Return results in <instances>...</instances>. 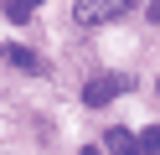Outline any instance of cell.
<instances>
[{
  "instance_id": "6",
  "label": "cell",
  "mask_w": 160,
  "mask_h": 155,
  "mask_svg": "<svg viewBox=\"0 0 160 155\" xmlns=\"http://www.w3.org/2000/svg\"><path fill=\"white\" fill-rule=\"evenodd\" d=\"M139 150H145V155H160V124H150V129L139 134Z\"/></svg>"
},
{
  "instance_id": "1",
  "label": "cell",
  "mask_w": 160,
  "mask_h": 155,
  "mask_svg": "<svg viewBox=\"0 0 160 155\" xmlns=\"http://www.w3.org/2000/svg\"><path fill=\"white\" fill-rule=\"evenodd\" d=\"M124 10H129V0H72L78 26H103V21H119Z\"/></svg>"
},
{
  "instance_id": "3",
  "label": "cell",
  "mask_w": 160,
  "mask_h": 155,
  "mask_svg": "<svg viewBox=\"0 0 160 155\" xmlns=\"http://www.w3.org/2000/svg\"><path fill=\"white\" fill-rule=\"evenodd\" d=\"M0 57L11 62V67H16V72H36V78H42V72H47V62H42V57H36V52H31V47H16V41H11V47H0Z\"/></svg>"
},
{
  "instance_id": "10",
  "label": "cell",
  "mask_w": 160,
  "mask_h": 155,
  "mask_svg": "<svg viewBox=\"0 0 160 155\" xmlns=\"http://www.w3.org/2000/svg\"><path fill=\"white\" fill-rule=\"evenodd\" d=\"M31 5H42V0H31Z\"/></svg>"
},
{
  "instance_id": "8",
  "label": "cell",
  "mask_w": 160,
  "mask_h": 155,
  "mask_svg": "<svg viewBox=\"0 0 160 155\" xmlns=\"http://www.w3.org/2000/svg\"><path fill=\"white\" fill-rule=\"evenodd\" d=\"M83 155H103V150H98V145H88V150H83Z\"/></svg>"
},
{
  "instance_id": "11",
  "label": "cell",
  "mask_w": 160,
  "mask_h": 155,
  "mask_svg": "<svg viewBox=\"0 0 160 155\" xmlns=\"http://www.w3.org/2000/svg\"><path fill=\"white\" fill-rule=\"evenodd\" d=\"M155 88H160V83H155Z\"/></svg>"
},
{
  "instance_id": "5",
  "label": "cell",
  "mask_w": 160,
  "mask_h": 155,
  "mask_svg": "<svg viewBox=\"0 0 160 155\" xmlns=\"http://www.w3.org/2000/svg\"><path fill=\"white\" fill-rule=\"evenodd\" d=\"M31 10H36L31 0H5V16H11L16 26H26V21H31Z\"/></svg>"
},
{
  "instance_id": "2",
  "label": "cell",
  "mask_w": 160,
  "mask_h": 155,
  "mask_svg": "<svg viewBox=\"0 0 160 155\" xmlns=\"http://www.w3.org/2000/svg\"><path fill=\"white\" fill-rule=\"evenodd\" d=\"M119 93H129V78H124V72H103V78H93L83 88V103H88V109H103V103H114Z\"/></svg>"
},
{
  "instance_id": "7",
  "label": "cell",
  "mask_w": 160,
  "mask_h": 155,
  "mask_svg": "<svg viewBox=\"0 0 160 155\" xmlns=\"http://www.w3.org/2000/svg\"><path fill=\"white\" fill-rule=\"evenodd\" d=\"M145 16H150V21L160 26V0H150V5H145Z\"/></svg>"
},
{
  "instance_id": "9",
  "label": "cell",
  "mask_w": 160,
  "mask_h": 155,
  "mask_svg": "<svg viewBox=\"0 0 160 155\" xmlns=\"http://www.w3.org/2000/svg\"><path fill=\"white\" fill-rule=\"evenodd\" d=\"M129 5H139V0H129Z\"/></svg>"
},
{
  "instance_id": "4",
  "label": "cell",
  "mask_w": 160,
  "mask_h": 155,
  "mask_svg": "<svg viewBox=\"0 0 160 155\" xmlns=\"http://www.w3.org/2000/svg\"><path fill=\"white\" fill-rule=\"evenodd\" d=\"M103 145H108V155H145L139 150V134H129V129H108Z\"/></svg>"
}]
</instances>
